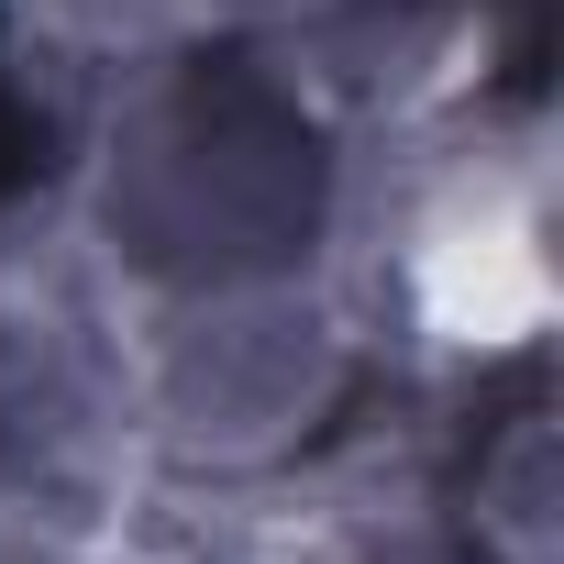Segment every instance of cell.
<instances>
[{
  "label": "cell",
  "instance_id": "6da1fadb",
  "mask_svg": "<svg viewBox=\"0 0 564 564\" xmlns=\"http://www.w3.org/2000/svg\"><path fill=\"white\" fill-rule=\"evenodd\" d=\"M23 177H45V122L0 100V188H23Z\"/></svg>",
  "mask_w": 564,
  "mask_h": 564
}]
</instances>
